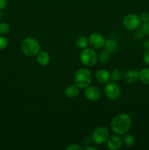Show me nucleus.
Wrapping results in <instances>:
<instances>
[{"instance_id": "nucleus-1", "label": "nucleus", "mask_w": 149, "mask_h": 150, "mask_svg": "<svg viewBox=\"0 0 149 150\" xmlns=\"http://www.w3.org/2000/svg\"><path fill=\"white\" fill-rule=\"evenodd\" d=\"M131 125V118L127 114H119L110 122L111 130L115 134L123 136L128 133Z\"/></svg>"}, {"instance_id": "nucleus-2", "label": "nucleus", "mask_w": 149, "mask_h": 150, "mask_svg": "<svg viewBox=\"0 0 149 150\" xmlns=\"http://www.w3.org/2000/svg\"><path fill=\"white\" fill-rule=\"evenodd\" d=\"M93 81V75L86 68L78 69L74 75V82L80 89H86L90 86Z\"/></svg>"}, {"instance_id": "nucleus-3", "label": "nucleus", "mask_w": 149, "mask_h": 150, "mask_svg": "<svg viewBox=\"0 0 149 150\" xmlns=\"http://www.w3.org/2000/svg\"><path fill=\"white\" fill-rule=\"evenodd\" d=\"M20 49L23 54L27 57H33L37 55L40 51L41 46L36 39L32 38H26L22 40L20 43Z\"/></svg>"}, {"instance_id": "nucleus-4", "label": "nucleus", "mask_w": 149, "mask_h": 150, "mask_svg": "<svg viewBox=\"0 0 149 150\" xmlns=\"http://www.w3.org/2000/svg\"><path fill=\"white\" fill-rule=\"evenodd\" d=\"M80 62L86 67H93L98 61V55L93 48H86L80 54Z\"/></svg>"}, {"instance_id": "nucleus-5", "label": "nucleus", "mask_w": 149, "mask_h": 150, "mask_svg": "<svg viewBox=\"0 0 149 150\" xmlns=\"http://www.w3.org/2000/svg\"><path fill=\"white\" fill-rule=\"evenodd\" d=\"M109 138V130L106 127L99 126L94 129L91 134L92 141L96 144H102Z\"/></svg>"}, {"instance_id": "nucleus-6", "label": "nucleus", "mask_w": 149, "mask_h": 150, "mask_svg": "<svg viewBox=\"0 0 149 150\" xmlns=\"http://www.w3.org/2000/svg\"><path fill=\"white\" fill-rule=\"evenodd\" d=\"M141 20L140 16L137 14L131 13L125 16L123 21V25L129 31H134L138 29L141 25Z\"/></svg>"}, {"instance_id": "nucleus-7", "label": "nucleus", "mask_w": 149, "mask_h": 150, "mask_svg": "<svg viewBox=\"0 0 149 150\" xmlns=\"http://www.w3.org/2000/svg\"><path fill=\"white\" fill-rule=\"evenodd\" d=\"M104 92L107 98L110 100L118 99L121 95V89L116 82H108L105 84Z\"/></svg>"}, {"instance_id": "nucleus-8", "label": "nucleus", "mask_w": 149, "mask_h": 150, "mask_svg": "<svg viewBox=\"0 0 149 150\" xmlns=\"http://www.w3.org/2000/svg\"><path fill=\"white\" fill-rule=\"evenodd\" d=\"M105 39L101 34L94 32L90 35L89 38V43L93 49H101L104 48L105 44Z\"/></svg>"}, {"instance_id": "nucleus-9", "label": "nucleus", "mask_w": 149, "mask_h": 150, "mask_svg": "<svg viewBox=\"0 0 149 150\" xmlns=\"http://www.w3.org/2000/svg\"><path fill=\"white\" fill-rule=\"evenodd\" d=\"M84 96L88 100L94 102L99 100L101 97V92L96 86L90 85L85 89Z\"/></svg>"}, {"instance_id": "nucleus-10", "label": "nucleus", "mask_w": 149, "mask_h": 150, "mask_svg": "<svg viewBox=\"0 0 149 150\" xmlns=\"http://www.w3.org/2000/svg\"><path fill=\"white\" fill-rule=\"evenodd\" d=\"M123 141L118 135H114L108 138L107 141V147L110 150H118L122 146Z\"/></svg>"}, {"instance_id": "nucleus-11", "label": "nucleus", "mask_w": 149, "mask_h": 150, "mask_svg": "<svg viewBox=\"0 0 149 150\" xmlns=\"http://www.w3.org/2000/svg\"><path fill=\"white\" fill-rule=\"evenodd\" d=\"M95 79L96 82L100 84H106L110 81V73L109 71L105 69L98 70L95 73Z\"/></svg>"}, {"instance_id": "nucleus-12", "label": "nucleus", "mask_w": 149, "mask_h": 150, "mask_svg": "<svg viewBox=\"0 0 149 150\" xmlns=\"http://www.w3.org/2000/svg\"><path fill=\"white\" fill-rule=\"evenodd\" d=\"M124 81L127 83H133L139 79V72L135 70H129L123 76Z\"/></svg>"}, {"instance_id": "nucleus-13", "label": "nucleus", "mask_w": 149, "mask_h": 150, "mask_svg": "<svg viewBox=\"0 0 149 150\" xmlns=\"http://www.w3.org/2000/svg\"><path fill=\"white\" fill-rule=\"evenodd\" d=\"M80 88L75 84H72L67 86L64 90V95L67 98H74L79 94Z\"/></svg>"}, {"instance_id": "nucleus-14", "label": "nucleus", "mask_w": 149, "mask_h": 150, "mask_svg": "<svg viewBox=\"0 0 149 150\" xmlns=\"http://www.w3.org/2000/svg\"><path fill=\"white\" fill-rule=\"evenodd\" d=\"M50 59H51L50 55L46 51H39L37 55V62L41 66L48 65V63L50 62Z\"/></svg>"}, {"instance_id": "nucleus-15", "label": "nucleus", "mask_w": 149, "mask_h": 150, "mask_svg": "<svg viewBox=\"0 0 149 150\" xmlns=\"http://www.w3.org/2000/svg\"><path fill=\"white\" fill-rule=\"evenodd\" d=\"M118 46L119 45H118V43L116 41L109 39L105 41V44L104 47H105V50L108 51L109 53L114 54V53L118 51Z\"/></svg>"}, {"instance_id": "nucleus-16", "label": "nucleus", "mask_w": 149, "mask_h": 150, "mask_svg": "<svg viewBox=\"0 0 149 150\" xmlns=\"http://www.w3.org/2000/svg\"><path fill=\"white\" fill-rule=\"evenodd\" d=\"M75 45L80 49H84L89 45V39L85 36H79L75 40Z\"/></svg>"}, {"instance_id": "nucleus-17", "label": "nucleus", "mask_w": 149, "mask_h": 150, "mask_svg": "<svg viewBox=\"0 0 149 150\" xmlns=\"http://www.w3.org/2000/svg\"><path fill=\"white\" fill-rule=\"evenodd\" d=\"M139 79L145 84H149V68H144L139 72Z\"/></svg>"}, {"instance_id": "nucleus-18", "label": "nucleus", "mask_w": 149, "mask_h": 150, "mask_svg": "<svg viewBox=\"0 0 149 150\" xmlns=\"http://www.w3.org/2000/svg\"><path fill=\"white\" fill-rule=\"evenodd\" d=\"M110 59V53H109L106 50L102 51L98 55V61L101 64H106L109 62Z\"/></svg>"}, {"instance_id": "nucleus-19", "label": "nucleus", "mask_w": 149, "mask_h": 150, "mask_svg": "<svg viewBox=\"0 0 149 150\" xmlns=\"http://www.w3.org/2000/svg\"><path fill=\"white\" fill-rule=\"evenodd\" d=\"M123 142L127 146H132L135 144V138L131 134H128L126 133L124 134V139H123Z\"/></svg>"}, {"instance_id": "nucleus-20", "label": "nucleus", "mask_w": 149, "mask_h": 150, "mask_svg": "<svg viewBox=\"0 0 149 150\" xmlns=\"http://www.w3.org/2000/svg\"><path fill=\"white\" fill-rule=\"evenodd\" d=\"M122 78V73H121V70L118 69H114L111 71L110 73V79H112V81L114 82H118Z\"/></svg>"}, {"instance_id": "nucleus-21", "label": "nucleus", "mask_w": 149, "mask_h": 150, "mask_svg": "<svg viewBox=\"0 0 149 150\" xmlns=\"http://www.w3.org/2000/svg\"><path fill=\"white\" fill-rule=\"evenodd\" d=\"M10 30V26L6 22L0 23V35H4L8 33Z\"/></svg>"}, {"instance_id": "nucleus-22", "label": "nucleus", "mask_w": 149, "mask_h": 150, "mask_svg": "<svg viewBox=\"0 0 149 150\" xmlns=\"http://www.w3.org/2000/svg\"><path fill=\"white\" fill-rule=\"evenodd\" d=\"M8 45V40L7 38H5L3 35H0V51L5 49Z\"/></svg>"}, {"instance_id": "nucleus-23", "label": "nucleus", "mask_w": 149, "mask_h": 150, "mask_svg": "<svg viewBox=\"0 0 149 150\" xmlns=\"http://www.w3.org/2000/svg\"><path fill=\"white\" fill-rule=\"evenodd\" d=\"M66 150H83V147L78 144H71L66 148Z\"/></svg>"}, {"instance_id": "nucleus-24", "label": "nucleus", "mask_w": 149, "mask_h": 150, "mask_svg": "<svg viewBox=\"0 0 149 150\" xmlns=\"http://www.w3.org/2000/svg\"><path fill=\"white\" fill-rule=\"evenodd\" d=\"M141 29L145 33V35H149V21L143 22V23L142 24Z\"/></svg>"}, {"instance_id": "nucleus-25", "label": "nucleus", "mask_w": 149, "mask_h": 150, "mask_svg": "<svg viewBox=\"0 0 149 150\" xmlns=\"http://www.w3.org/2000/svg\"><path fill=\"white\" fill-rule=\"evenodd\" d=\"M145 33L143 32V31L142 30V29H137L135 30V32H134V36L137 38V39H141L143 37L145 36Z\"/></svg>"}, {"instance_id": "nucleus-26", "label": "nucleus", "mask_w": 149, "mask_h": 150, "mask_svg": "<svg viewBox=\"0 0 149 150\" xmlns=\"http://www.w3.org/2000/svg\"><path fill=\"white\" fill-rule=\"evenodd\" d=\"M140 20L143 22H146L149 21V13H143L140 16Z\"/></svg>"}, {"instance_id": "nucleus-27", "label": "nucleus", "mask_w": 149, "mask_h": 150, "mask_svg": "<svg viewBox=\"0 0 149 150\" xmlns=\"http://www.w3.org/2000/svg\"><path fill=\"white\" fill-rule=\"evenodd\" d=\"M143 62H145V64L149 65V50H148L143 55Z\"/></svg>"}, {"instance_id": "nucleus-28", "label": "nucleus", "mask_w": 149, "mask_h": 150, "mask_svg": "<svg viewBox=\"0 0 149 150\" xmlns=\"http://www.w3.org/2000/svg\"><path fill=\"white\" fill-rule=\"evenodd\" d=\"M8 1L7 0H0V9L1 10H4L7 7Z\"/></svg>"}, {"instance_id": "nucleus-29", "label": "nucleus", "mask_w": 149, "mask_h": 150, "mask_svg": "<svg viewBox=\"0 0 149 150\" xmlns=\"http://www.w3.org/2000/svg\"><path fill=\"white\" fill-rule=\"evenodd\" d=\"M143 47L145 49L149 50V40H145L143 44Z\"/></svg>"}, {"instance_id": "nucleus-30", "label": "nucleus", "mask_w": 149, "mask_h": 150, "mask_svg": "<svg viewBox=\"0 0 149 150\" xmlns=\"http://www.w3.org/2000/svg\"><path fill=\"white\" fill-rule=\"evenodd\" d=\"M85 149H86V150H96V148L93 147V146H86V147L85 148Z\"/></svg>"}, {"instance_id": "nucleus-31", "label": "nucleus", "mask_w": 149, "mask_h": 150, "mask_svg": "<svg viewBox=\"0 0 149 150\" xmlns=\"http://www.w3.org/2000/svg\"><path fill=\"white\" fill-rule=\"evenodd\" d=\"M1 9H0V20H1Z\"/></svg>"}]
</instances>
